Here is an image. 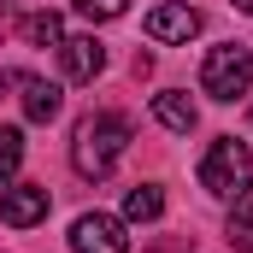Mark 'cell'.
Listing matches in <instances>:
<instances>
[{"mask_svg": "<svg viewBox=\"0 0 253 253\" xmlns=\"http://www.w3.org/2000/svg\"><path fill=\"white\" fill-rule=\"evenodd\" d=\"M129 147V118L124 112H88L77 135H71V165H77V177H112V165L124 159Z\"/></svg>", "mask_w": 253, "mask_h": 253, "instance_id": "6da1fadb", "label": "cell"}, {"mask_svg": "<svg viewBox=\"0 0 253 253\" xmlns=\"http://www.w3.org/2000/svg\"><path fill=\"white\" fill-rule=\"evenodd\" d=\"M200 189L218 194V200H242L253 194V147L236 141V135H218L200 159Z\"/></svg>", "mask_w": 253, "mask_h": 253, "instance_id": "7a4b0ae2", "label": "cell"}, {"mask_svg": "<svg viewBox=\"0 0 253 253\" xmlns=\"http://www.w3.org/2000/svg\"><path fill=\"white\" fill-rule=\"evenodd\" d=\"M200 88L212 94V100H242L253 88V53L242 42H224V47H212L206 65H200Z\"/></svg>", "mask_w": 253, "mask_h": 253, "instance_id": "3957f363", "label": "cell"}, {"mask_svg": "<svg viewBox=\"0 0 253 253\" xmlns=\"http://www.w3.org/2000/svg\"><path fill=\"white\" fill-rule=\"evenodd\" d=\"M71 248L77 253H129L124 218H112V212H83V218L71 224Z\"/></svg>", "mask_w": 253, "mask_h": 253, "instance_id": "277c9868", "label": "cell"}, {"mask_svg": "<svg viewBox=\"0 0 253 253\" xmlns=\"http://www.w3.org/2000/svg\"><path fill=\"white\" fill-rule=\"evenodd\" d=\"M147 36L153 42H194L200 36V12H194L189 0H165V6L147 12Z\"/></svg>", "mask_w": 253, "mask_h": 253, "instance_id": "5b68a950", "label": "cell"}, {"mask_svg": "<svg viewBox=\"0 0 253 253\" xmlns=\"http://www.w3.org/2000/svg\"><path fill=\"white\" fill-rule=\"evenodd\" d=\"M0 218H6L12 230L42 224V218H47V189H42V183H12V189L0 194Z\"/></svg>", "mask_w": 253, "mask_h": 253, "instance_id": "8992f818", "label": "cell"}, {"mask_svg": "<svg viewBox=\"0 0 253 253\" xmlns=\"http://www.w3.org/2000/svg\"><path fill=\"white\" fill-rule=\"evenodd\" d=\"M59 65H65L71 83H94L100 65H106V47H100L94 36H65V42H59Z\"/></svg>", "mask_w": 253, "mask_h": 253, "instance_id": "52a82bcc", "label": "cell"}, {"mask_svg": "<svg viewBox=\"0 0 253 253\" xmlns=\"http://www.w3.org/2000/svg\"><path fill=\"white\" fill-rule=\"evenodd\" d=\"M18 88H24L18 100H24V118H30V124H53V118H59V88H53V83H42V77L24 71Z\"/></svg>", "mask_w": 253, "mask_h": 253, "instance_id": "ba28073f", "label": "cell"}, {"mask_svg": "<svg viewBox=\"0 0 253 253\" xmlns=\"http://www.w3.org/2000/svg\"><path fill=\"white\" fill-rule=\"evenodd\" d=\"M153 118H159L165 129H177V135H189L200 112H194V100L183 94V88H159V94H153Z\"/></svg>", "mask_w": 253, "mask_h": 253, "instance_id": "9c48e42d", "label": "cell"}, {"mask_svg": "<svg viewBox=\"0 0 253 253\" xmlns=\"http://www.w3.org/2000/svg\"><path fill=\"white\" fill-rule=\"evenodd\" d=\"M159 212H165V194L153 189V183H141V189L124 194V218H129V224H153Z\"/></svg>", "mask_w": 253, "mask_h": 253, "instance_id": "30bf717a", "label": "cell"}, {"mask_svg": "<svg viewBox=\"0 0 253 253\" xmlns=\"http://www.w3.org/2000/svg\"><path fill=\"white\" fill-rule=\"evenodd\" d=\"M224 236H230V248H236V253H253V194L236 200V218H230Z\"/></svg>", "mask_w": 253, "mask_h": 253, "instance_id": "8fae6325", "label": "cell"}, {"mask_svg": "<svg viewBox=\"0 0 253 253\" xmlns=\"http://www.w3.org/2000/svg\"><path fill=\"white\" fill-rule=\"evenodd\" d=\"M24 36H30L36 47H59V42H65L59 12H36V18H24Z\"/></svg>", "mask_w": 253, "mask_h": 253, "instance_id": "7c38bea8", "label": "cell"}, {"mask_svg": "<svg viewBox=\"0 0 253 253\" xmlns=\"http://www.w3.org/2000/svg\"><path fill=\"white\" fill-rule=\"evenodd\" d=\"M18 159H24V129H12V124H0V183L18 171Z\"/></svg>", "mask_w": 253, "mask_h": 253, "instance_id": "4fadbf2b", "label": "cell"}, {"mask_svg": "<svg viewBox=\"0 0 253 253\" xmlns=\"http://www.w3.org/2000/svg\"><path fill=\"white\" fill-rule=\"evenodd\" d=\"M88 24H112V18H124V0H71Z\"/></svg>", "mask_w": 253, "mask_h": 253, "instance_id": "5bb4252c", "label": "cell"}, {"mask_svg": "<svg viewBox=\"0 0 253 253\" xmlns=\"http://www.w3.org/2000/svg\"><path fill=\"white\" fill-rule=\"evenodd\" d=\"M18 83H24V71H0V94H6V88H18Z\"/></svg>", "mask_w": 253, "mask_h": 253, "instance_id": "9a60e30c", "label": "cell"}, {"mask_svg": "<svg viewBox=\"0 0 253 253\" xmlns=\"http://www.w3.org/2000/svg\"><path fill=\"white\" fill-rule=\"evenodd\" d=\"M230 6H236V12H248V18H253V0H230Z\"/></svg>", "mask_w": 253, "mask_h": 253, "instance_id": "2e32d148", "label": "cell"}]
</instances>
